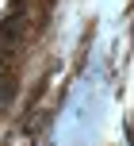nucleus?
<instances>
[{
  "label": "nucleus",
  "instance_id": "f257e3e1",
  "mask_svg": "<svg viewBox=\"0 0 134 146\" xmlns=\"http://www.w3.org/2000/svg\"><path fill=\"white\" fill-rule=\"evenodd\" d=\"M23 35H27V19H23V12H12L0 23V50H15L23 42Z\"/></svg>",
  "mask_w": 134,
  "mask_h": 146
},
{
  "label": "nucleus",
  "instance_id": "f03ea898",
  "mask_svg": "<svg viewBox=\"0 0 134 146\" xmlns=\"http://www.w3.org/2000/svg\"><path fill=\"white\" fill-rule=\"evenodd\" d=\"M12 100H15V77L8 69H0V111H4Z\"/></svg>",
  "mask_w": 134,
  "mask_h": 146
}]
</instances>
